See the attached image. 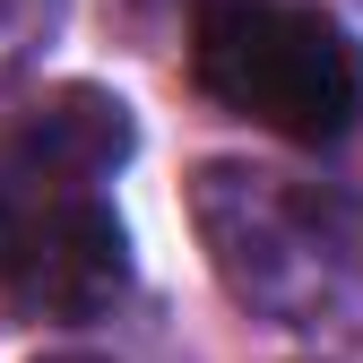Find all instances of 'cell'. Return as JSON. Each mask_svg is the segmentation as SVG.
<instances>
[{
  "mask_svg": "<svg viewBox=\"0 0 363 363\" xmlns=\"http://www.w3.org/2000/svg\"><path fill=\"white\" fill-rule=\"evenodd\" d=\"M191 225L216 286L277 329H320L363 294V225L346 199L259 164H199Z\"/></svg>",
  "mask_w": 363,
  "mask_h": 363,
  "instance_id": "6da1fadb",
  "label": "cell"
},
{
  "mask_svg": "<svg viewBox=\"0 0 363 363\" xmlns=\"http://www.w3.org/2000/svg\"><path fill=\"white\" fill-rule=\"evenodd\" d=\"M130 286V234L104 182L0 173V294L35 320H96Z\"/></svg>",
  "mask_w": 363,
  "mask_h": 363,
  "instance_id": "3957f363",
  "label": "cell"
},
{
  "mask_svg": "<svg viewBox=\"0 0 363 363\" xmlns=\"http://www.w3.org/2000/svg\"><path fill=\"white\" fill-rule=\"evenodd\" d=\"M191 78L208 104L294 147H337L363 121V43L294 0H208L191 18Z\"/></svg>",
  "mask_w": 363,
  "mask_h": 363,
  "instance_id": "7a4b0ae2",
  "label": "cell"
},
{
  "mask_svg": "<svg viewBox=\"0 0 363 363\" xmlns=\"http://www.w3.org/2000/svg\"><path fill=\"white\" fill-rule=\"evenodd\" d=\"M43 363H104V354H43Z\"/></svg>",
  "mask_w": 363,
  "mask_h": 363,
  "instance_id": "277c9868",
  "label": "cell"
}]
</instances>
